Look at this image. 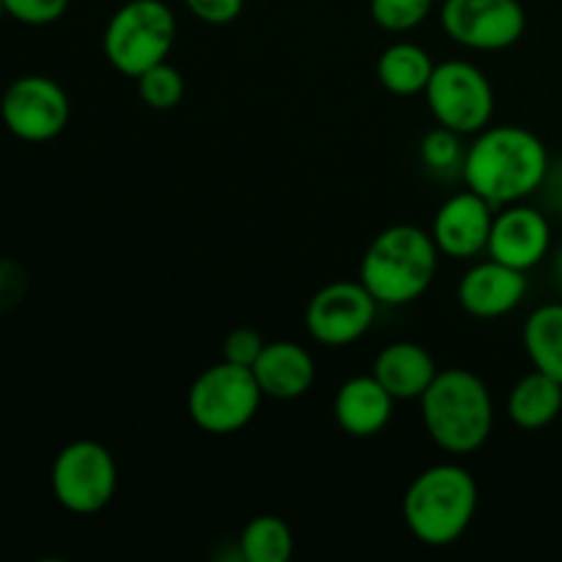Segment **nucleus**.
<instances>
[{"instance_id": "f257e3e1", "label": "nucleus", "mask_w": 562, "mask_h": 562, "mask_svg": "<svg viewBox=\"0 0 562 562\" xmlns=\"http://www.w3.org/2000/svg\"><path fill=\"white\" fill-rule=\"evenodd\" d=\"M549 159L536 132L516 124L486 126L467 146L461 179L467 190L477 192L494 209H503L536 195Z\"/></svg>"}, {"instance_id": "f03ea898", "label": "nucleus", "mask_w": 562, "mask_h": 562, "mask_svg": "<svg viewBox=\"0 0 562 562\" xmlns=\"http://www.w3.org/2000/svg\"><path fill=\"white\" fill-rule=\"evenodd\" d=\"M439 247L431 231L398 223L379 231L360 261V283L384 307H404L431 289L439 272Z\"/></svg>"}, {"instance_id": "7ed1b4c3", "label": "nucleus", "mask_w": 562, "mask_h": 562, "mask_svg": "<svg viewBox=\"0 0 562 562\" xmlns=\"http://www.w3.org/2000/svg\"><path fill=\"white\" fill-rule=\"evenodd\" d=\"M428 439L450 456H470L494 431V398L488 384L467 368H445L420 398Z\"/></svg>"}, {"instance_id": "20e7f679", "label": "nucleus", "mask_w": 562, "mask_h": 562, "mask_svg": "<svg viewBox=\"0 0 562 562\" xmlns=\"http://www.w3.org/2000/svg\"><path fill=\"white\" fill-rule=\"evenodd\" d=\"M477 503L481 494L470 470L445 461L415 475L401 503V514L417 541L442 549L464 538L477 514Z\"/></svg>"}, {"instance_id": "39448f33", "label": "nucleus", "mask_w": 562, "mask_h": 562, "mask_svg": "<svg viewBox=\"0 0 562 562\" xmlns=\"http://www.w3.org/2000/svg\"><path fill=\"white\" fill-rule=\"evenodd\" d=\"M176 33V14L165 0H126L104 25L102 53L119 75L137 80L170 58Z\"/></svg>"}, {"instance_id": "423d86ee", "label": "nucleus", "mask_w": 562, "mask_h": 562, "mask_svg": "<svg viewBox=\"0 0 562 562\" xmlns=\"http://www.w3.org/2000/svg\"><path fill=\"white\" fill-rule=\"evenodd\" d=\"M261 401L263 393L252 376V368L223 360L206 368L190 384L187 412L201 431L212 434V437H228L256 420Z\"/></svg>"}, {"instance_id": "0eeeda50", "label": "nucleus", "mask_w": 562, "mask_h": 562, "mask_svg": "<svg viewBox=\"0 0 562 562\" xmlns=\"http://www.w3.org/2000/svg\"><path fill=\"white\" fill-rule=\"evenodd\" d=\"M49 486L60 508L75 516H93L113 503L119 467L102 442L75 439L55 456Z\"/></svg>"}, {"instance_id": "6e6552de", "label": "nucleus", "mask_w": 562, "mask_h": 562, "mask_svg": "<svg viewBox=\"0 0 562 562\" xmlns=\"http://www.w3.org/2000/svg\"><path fill=\"white\" fill-rule=\"evenodd\" d=\"M428 110L437 124L459 132L477 135L492 124L494 88L486 71L470 60H442L434 66L426 91Z\"/></svg>"}, {"instance_id": "1a4fd4ad", "label": "nucleus", "mask_w": 562, "mask_h": 562, "mask_svg": "<svg viewBox=\"0 0 562 562\" xmlns=\"http://www.w3.org/2000/svg\"><path fill=\"white\" fill-rule=\"evenodd\" d=\"M69 93L47 75H22L0 97V121L22 143H49L66 130Z\"/></svg>"}, {"instance_id": "9d476101", "label": "nucleus", "mask_w": 562, "mask_h": 562, "mask_svg": "<svg viewBox=\"0 0 562 562\" xmlns=\"http://www.w3.org/2000/svg\"><path fill=\"white\" fill-rule=\"evenodd\" d=\"M379 302L360 280H335L318 289L305 307V329L327 349H346L371 333Z\"/></svg>"}, {"instance_id": "9b49d317", "label": "nucleus", "mask_w": 562, "mask_h": 562, "mask_svg": "<svg viewBox=\"0 0 562 562\" xmlns=\"http://www.w3.org/2000/svg\"><path fill=\"white\" fill-rule=\"evenodd\" d=\"M442 31L459 47L499 53L527 31V11L519 0H442Z\"/></svg>"}, {"instance_id": "f8f14e48", "label": "nucleus", "mask_w": 562, "mask_h": 562, "mask_svg": "<svg viewBox=\"0 0 562 562\" xmlns=\"http://www.w3.org/2000/svg\"><path fill=\"white\" fill-rule=\"evenodd\" d=\"M552 250V223L541 206L519 201L497 209L488 236V258L530 272Z\"/></svg>"}, {"instance_id": "ddd939ff", "label": "nucleus", "mask_w": 562, "mask_h": 562, "mask_svg": "<svg viewBox=\"0 0 562 562\" xmlns=\"http://www.w3.org/2000/svg\"><path fill=\"white\" fill-rule=\"evenodd\" d=\"M497 209L483 201L477 192L461 190L453 192L442 206L437 209L431 223V236L439 252L456 261H472L486 252L492 223Z\"/></svg>"}, {"instance_id": "4468645a", "label": "nucleus", "mask_w": 562, "mask_h": 562, "mask_svg": "<svg viewBox=\"0 0 562 562\" xmlns=\"http://www.w3.org/2000/svg\"><path fill=\"white\" fill-rule=\"evenodd\" d=\"M527 289H530L527 272L486 258V261L472 263L461 274L456 296L464 313L488 322V318H503L514 313L525 302Z\"/></svg>"}, {"instance_id": "2eb2a0df", "label": "nucleus", "mask_w": 562, "mask_h": 562, "mask_svg": "<svg viewBox=\"0 0 562 562\" xmlns=\"http://www.w3.org/2000/svg\"><path fill=\"white\" fill-rule=\"evenodd\" d=\"M333 412L340 431L355 439H371L382 434L393 420L395 398L373 373L351 376L335 393Z\"/></svg>"}, {"instance_id": "dca6fc26", "label": "nucleus", "mask_w": 562, "mask_h": 562, "mask_svg": "<svg viewBox=\"0 0 562 562\" xmlns=\"http://www.w3.org/2000/svg\"><path fill=\"white\" fill-rule=\"evenodd\" d=\"M263 398L294 401L302 398L316 382V362L302 344L294 340H272L263 346L261 357L252 366Z\"/></svg>"}, {"instance_id": "f3484780", "label": "nucleus", "mask_w": 562, "mask_h": 562, "mask_svg": "<svg viewBox=\"0 0 562 562\" xmlns=\"http://www.w3.org/2000/svg\"><path fill=\"white\" fill-rule=\"evenodd\" d=\"M373 376L395 401H420L439 368L431 351L412 340H395L384 346L373 360Z\"/></svg>"}, {"instance_id": "a211bd4d", "label": "nucleus", "mask_w": 562, "mask_h": 562, "mask_svg": "<svg viewBox=\"0 0 562 562\" xmlns=\"http://www.w3.org/2000/svg\"><path fill=\"white\" fill-rule=\"evenodd\" d=\"M562 412V384L549 373L532 368L510 387L508 417L521 431H541L552 426Z\"/></svg>"}, {"instance_id": "6ab92c4d", "label": "nucleus", "mask_w": 562, "mask_h": 562, "mask_svg": "<svg viewBox=\"0 0 562 562\" xmlns=\"http://www.w3.org/2000/svg\"><path fill=\"white\" fill-rule=\"evenodd\" d=\"M434 58L415 42H395L379 55L376 77L393 97H417L434 75Z\"/></svg>"}, {"instance_id": "aec40b11", "label": "nucleus", "mask_w": 562, "mask_h": 562, "mask_svg": "<svg viewBox=\"0 0 562 562\" xmlns=\"http://www.w3.org/2000/svg\"><path fill=\"white\" fill-rule=\"evenodd\" d=\"M521 340L532 368L549 373L562 384V302L536 307L527 316Z\"/></svg>"}, {"instance_id": "412c9836", "label": "nucleus", "mask_w": 562, "mask_h": 562, "mask_svg": "<svg viewBox=\"0 0 562 562\" xmlns=\"http://www.w3.org/2000/svg\"><path fill=\"white\" fill-rule=\"evenodd\" d=\"M239 558L245 562H289L294 558V532L280 516H256L239 536Z\"/></svg>"}, {"instance_id": "4be33fe9", "label": "nucleus", "mask_w": 562, "mask_h": 562, "mask_svg": "<svg viewBox=\"0 0 562 562\" xmlns=\"http://www.w3.org/2000/svg\"><path fill=\"white\" fill-rule=\"evenodd\" d=\"M464 135L448 130V126H434L431 132H426L420 143V162L437 179H456L464 170V157L467 146L461 140Z\"/></svg>"}, {"instance_id": "5701e85b", "label": "nucleus", "mask_w": 562, "mask_h": 562, "mask_svg": "<svg viewBox=\"0 0 562 562\" xmlns=\"http://www.w3.org/2000/svg\"><path fill=\"white\" fill-rule=\"evenodd\" d=\"M184 75L173 64H168V60L151 66V69L137 77V97L151 110L179 108L181 99H184Z\"/></svg>"}, {"instance_id": "b1692460", "label": "nucleus", "mask_w": 562, "mask_h": 562, "mask_svg": "<svg viewBox=\"0 0 562 562\" xmlns=\"http://www.w3.org/2000/svg\"><path fill=\"white\" fill-rule=\"evenodd\" d=\"M437 0H371V20L387 33H409L431 16Z\"/></svg>"}, {"instance_id": "393cba45", "label": "nucleus", "mask_w": 562, "mask_h": 562, "mask_svg": "<svg viewBox=\"0 0 562 562\" xmlns=\"http://www.w3.org/2000/svg\"><path fill=\"white\" fill-rule=\"evenodd\" d=\"M71 0H3L5 16L22 22V25H53L69 11Z\"/></svg>"}, {"instance_id": "a878e982", "label": "nucleus", "mask_w": 562, "mask_h": 562, "mask_svg": "<svg viewBox=\"0 0 562 562\" xmlns=\"http://www.w3.org/2000/svg\"><path fill=\"white\" fill-rule=\"evenodd\" d=\"M31 291L27 269L14 258H0V316L16 311Z\"/></svg>"}, {"instance_id": "bb28decb", "label": "nucleus", "mask_w": 562, "mask_h": 562, "mask_svg": "<svg viewBox=\"0 0 562 562\" xmlns=\"http://www.w3.org/2000/svg\"><path fill=\"white\" fill-rule=\"evenodd\" d=\"M263 346H267V340H263V335L258 333V329L236 327L234 333L225 338L223 360L234 362V366H241V368H252L258 357H261Z\"/></svg>"}, {"instance_id": "cd10ccee", "label": "nucleus", "mask_w": 562, "mask_h": 562, "mask_svg": "<svg viewBox=\"0 0 562 562\" xmlns=\"http://www.w3.org/2000/svg\"><path fill=\"white\" fill-rule=\"evenodd\" d=\"M184 5L206 25H231L245 11V0H184Z\"/></svg>"}, {"instance_id": "c85d7f7f", "label": "nucleus", "mask_w": 562, "mask_h": 562, "mask_svg": "<svg viewBox=\"0 0 562 562\" xmlns=\"http://www.w3.org/2000/svg\"><path fill=\"white\" fill-rule=\"evenodd\" d=\"M536 198L547 214H562V157L549 159V168L543 173L541 187L536 190Z\"/></svg>"}, {"instance_id": "c756f323", "label": "nucleus", "mask_w": 562, "mask_h": 562, "mask_svg": "<svg viewBox=\"0 0 562 562\" xmlns=\"http://www.w3.org/2000/svg\"><path fill=\"white\" fill-rule=\"evenodd\" d=\"M552 278H554V285H558V291L562 294V247L558 252H554V261H552Z\"/></svg>"}, {"instance_id": "7c9ffc66", "label": "nucleus", "mask_w": 562, "mask_h": 562, "mask_svg": "<svg viewBox=\"0 0 562 562\" xmlns=\"http://www.w3.org/2000/svg\"><path fill=\"white\" fill-rule=\"evenodd\" d=\"M5 16V9H3V0H0V20H3Z\"/></svg>"}]
</instances>
